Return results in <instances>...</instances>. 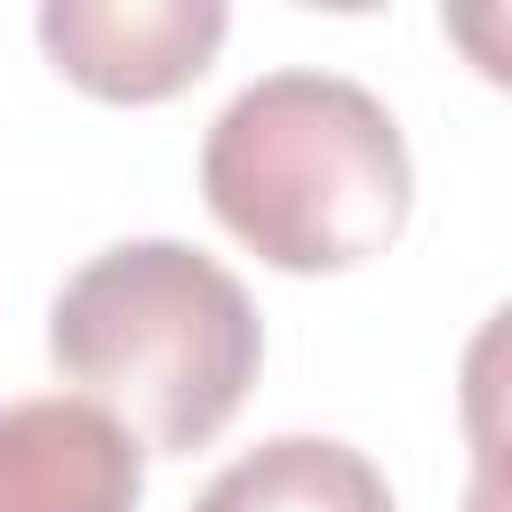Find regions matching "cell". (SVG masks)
<instances>
[{
	"label": "cell",
	"instance_id": "cell-1",
	"mask_svg": "<svg viewBox=\"0 0 512 512\" xmlns=\"http://www.w3.org/2000/svg\"><path fill=\"white\" fill-rule=\"evenodd\" d=\"M200 192L264 264L344 272L400 240L416 208V160L376 88L296 64L248 80L208 120Z\"/></svg>",
	"mask_w": 512,
	"mask_h": 512
},
{
	"label": "cell",
	"instance_id": "cell-2",
	"mask_svg": "<svg viewBox=\"0 0 512 512\" xmlns=\"http://www.w3.org/2000/svg\"><path fill=\"white\" fill-rule=\"evenodd\" d=\"M48 360L128 440L192 456L240 416L264 328L216 256L184 240H120L64 280L48 312Z\"/></svg>",
	"mask_w": 512,
	"mask_h": 512
},
{
	"label": "cell",
	"instance_id": "cell-3",
	"mask_svg": "<svg viewBox=\"0 0 512 512\" xmlns=\"http://www.w3.org/2000/svg\"><path fill=\"white\" fill-rule=\"evenodd\" d=\"M224 24L232 16L216 0H48L40 48L72 88L104 104H160L208 72Z\"/></svg>",
	"mask_w": 512,
	"mask_h": 512
},
{
	"label": "cell",
	"instance_id": "cell-4",
	"mask_svg": "<svg viewBox=\"0 0 512 512\" xmlns=\"http://www.w3.org/2000/svg\"><path fill=\"white\" fill-rule=\"evenodd\" d=\"M144 448L80 392L0 408V512H136Z\"/></svg>",
	"mask_w": 512,
	"mask_h": 512
},
{
	"label": "cell",
	"instance_id": "cell-5",
	"mask_svg": "<svg viewBox=\"0 0 512 512\" xmlns=\"http://www.w3.org/2000/svg\"><path fill=\"white\" fill-rule=\"evenodd\" d=\"M192 512H400V504L360 448H344L328 432H280V440L232 456L200 488Z\"/></svg>",
	"mask_w": 512,
	"mask_h": 512
}]
</instances>
